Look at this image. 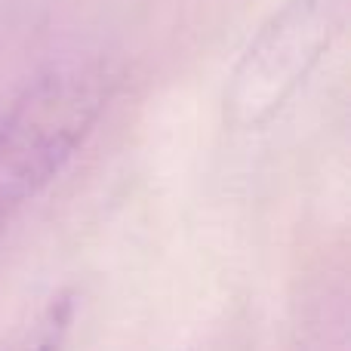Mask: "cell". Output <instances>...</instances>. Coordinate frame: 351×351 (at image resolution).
<instances>
[{"instance_id":"cell-1","label":"cell","mask_w":351,"mask_h":351,"mask_svg":"<svg viewBox=\"0 0 351 351\" xmlns=\"http://www.w3.org/2000/svg\"><path fill=\"white\" fill-rule=\"evenodd\" d=\"M99 65L59 68L34 80L0 121V222L53 185L93 136L108 102Z\"/></svg>"},{"instance_id":"cell-2","label":"cell","mask_w":351,"mask_h":351,"mask_svg":"<svg viewBox=\"0 0 351 351\" xmlns=\"http://www.w3.org/2000/svg\"><path fill=\"white\" fill-rule=\"evenodd\" d=\"M333 37V12L324 0L284 6L256 34L231 74L225 96L228 117L241 127L265 123L317 65Z\"/></svg>"}]
</instances>
